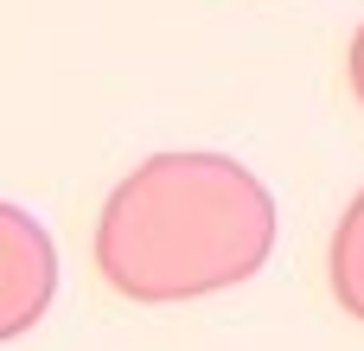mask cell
<instances>
[{"label": "cell", "instance_id": "cell-1", "mask_svg": "<svg viewBox=\"0 0 364 351\" xmlns=\"http://www.w3.org/2000/svg\"><path fill=\"white\" fill-rule=\"evenodd\" d=\"M275 249V192L230 153H154L96 217V269L122 301L179 307L250 281Z\"/></svg>", "mask_w": 364, "mask_h": 351}, {"label": "cell", "instance_id": "cell-2", "mask_svg": "<svg viewBox=\"0 0 364 351\" xmlns=\"http://www.w3.org/2000/svg\"><path fill=\"white\" fill-rule=\"evenodd\" d=\"M58 294V249L32 211L0 205V339L32 333V320Z\"/></svg>", "mask_w": 364, "mask_h": 351}, {"label": "cell", "instance_id": "cell-3", "mask_svg": "<svg viewBox=\"0 0 364 351\" xmlns=\"http://www.w3.org/2000/svg\"><path fill=\"white\" fill-rule=\"evenodd\" d=\"M326 281H333L339 313H352L364 326V192L339 211V230H333V249H326Z\"/></svg>", "mask_w": 364, "mask_h": 351}, {"label": "cell", "instance_id": "cell-4", "mask_svg": "<svg viewBox=\"0 0 364 351\" xmlns=\"http://www.w3.org/2000/svg\"><path fill=\"white\" fill-rule=\"evenodd\" d=\"M346 77H352V96H358V109H364V26H358V38H352V51H346Z\"/></svg>", "mask_w": 364, "mask_h": 351}]
</instances>
